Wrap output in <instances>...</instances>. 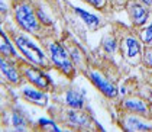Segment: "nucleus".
<instances>
[{
    "mask_svg": "<svg viewBox=\"0 0 152 132\" xmlns=\"http://www.w3.org/2000/svg\"><path fill=\"white\" fill-rule=\"evenodd\" d=\"M139 77H140V80H142L143 83L148 84V86L152 89V70L139 67Z\"/></svg>",
    "mask_w": 152,
    "mask_h": 132,
    "instance_id": "nucleus-24",
    "label": "nucleus"
},
{
    "mask_svg": "<svg viewBox=\"0 0 152 132\" xmlns=\"http://www.w3.org/2000/svg\"><path fill=\"white\" fill-rule=\"evenodd\" d=\"M139 36L143 45H152V16L149 23L146 25L145 28L139 29Z\"/></svg>",
    "mask_w": 152,
    "mask_h": 132,
    "instance_id": "nucleus-22",
    "label": "nucleus"
},
{
    "mask_svg": "<svg viewBox=\"0 0 152 132\" xmlns=\"http://www.w3.org/2000/svg\"><path fill=\"white\" fill-rule=\"evenodd\" d=\"M39 1H42V3L45 4V6H48V4H49V3H51L52 0H39Z\"/></svg>",
    "mask_w": 152,
    "mask_h": 132,
    "instance_id": "nucleus-26",
    "label": "nucleus"
},
{
    "mask_svg": "<svg viewBox=\"0 0 152 132\" xmlns=\"http://www.w3.org/2000/svg\"><path fill=\"white\" fill-rule=\"evenodd\" d=\"M110 28L113 29L117 39V57L123 64L130 68H139L142 60L143 44L140 41L139 31L133 29L130 25L120 21H110Z\"/></svg>",
    "mask_w": 152,
    "mask_h": 132,
    "instance_id": "nucleus-4",
    "label": "nucleus"
},
{
    "mask_svg": "<svg viewBox=\"0 0 152 132\" xmlns=\"http://www.w3.org/2000/svg\"><path fill=\"white\" fill-rule=\"evenodd\" d=\"M1 28L6 31V34L12 39L16 49L22 54L23 58L47 71H54L51 61L48 60L47 54L44 52L42 47L34 36L26 34L25 31H22L20 28H18L13 22H9V21H4L1 23Z\"/></svg>",
    "mask_w": 152,
    "mask_h": 132,
    "instance_id": "nucleus-5",
    "label": "nucleus"
},
{
    "mask_svg": "<svg viewBox=\"0 0 152 132\" xmlns=\"http://www.w3.org/2000/svg\"><path fill=\"white\" fill-rule=\"evenodd\" d=\"M39 0H9V15L12 22L26 34L32 35L36 41L49 35H59L48 29L38 15Z\"/></svg>",
    "mask_w": 152,
    "mask_h": 132,
    "instance_id": "nucleus-3",
    "label": "nucleus"
},
{
    "mask_svg": "<svg viewBox=\"0 0 152 132\" xmlns=\"http://www.w3.org/2000/svg\"><path fill=\"white\" fill-rule=\"evenodd\" d=\"M78 1H83L84 4L90 6L96 12L106 16L107 19H112V16H113V13L110 10V6H109V0H78Z\"/></svg>",
    "mask_w": 152,
    "mask_h": 132,
    "instance_id": "nucleus-19",
    "label": "nucleus"
},
{
    "mask_svg": "<svg viewBox=\"0 0 152 132\" xmlns=\"http://www.w3.org/2000/svg\"><path fill=\"white\" fill-rule=\"evenodd\" d=\"M151 108H152V99L145 95H130L117 99L116 102L112 103L113 110H122V112H129L139 115L142 118L151 120Z\"/></svg>",
    "mask_w": 152,
    "mask_h": 132,
    "instance_id": "nucleus-12",
    "label": "nucleus"
},
{
    "mask_svg": "<svg viewBox=\"0 0 152 132\" xmlns=\"http://www.w3.org/2000/svg\"><path fill=\"white\" fill-rule=\"evenodd\" d=\"M110 118L112 123L123 132H152V120L139 115L112 109Z\"/></svg>",
    "mask_w": 152,
    "mask_h": 132,
    "instance_id": "nucleus-11",
    "label": "nucleus"
},
{
    "mask_svg": "<svg viewBox=\"0 0 152 132\" xmlns=\"http://www.w3.org/2000/svg\"><path fill=\"white\" fill-rule=\"evenodd\" d=\"M140 67L148 68V70H152V45H143Z\"/></svg>",
    "mask_w": 152,
    "mask_h": 132,
    "instance_id": "nucleus-21",
    "label": "nucleus"
},
{
    "mask_svg": "<svg viewBox=\"0 0 152 132\" xmlns=\"http://www.w3.org/2000/svg\"><path fill=\"white\" fill-rule=\"evenodd\" d=\"M0 68H1V84L13 90H19L25 84L23 77L20 76L19 68L16 65V60L0 57Z\"/></svg>",
    "mask_w": 152,
    "mask_h": 132,
    "instance_id": "nucleus-14",
    "label": "nucleus"
},
{
    "mask_svg": "<svg viewBox=\"0 0 152 132\" xmlns=\"http://www.w3.org/2000/svg\"><path fill=\"white\" fill-rule=\"evenodd\" d=\"M0 57L9 58V60H18L19 55L16 52V47L12 42V39L6 34V31L0 29Z\"/></svg>",
    "mask_w": 152,
    "mask_h": 132,
    "instance_id": "nucleus-18",
    "label": "nucleus"
},
{
    "mask_svg": "<svg viewBox=\"0 0 152 132\" xmlns=\"http://www.w3.org/2000/svg\"><path fill=\"white\" fill-rule=\"evenodd\" d=\"M3 89V99H1V128L3 131H7L9 128L12 131H34L35 120L31 119V116L26 113L19 103L18 97L15 96L13 89L1 84Z\"/></svg>",
    "mask_w": 152,
    "mask_h": 132,
    "instance_id": "nucleus-6",
    "label": "nucleus"
},
{
    "mask_svg": "<svg viewBox=\"0 0 152 132\" xmlns=\"http://www.w3.org/2000/svg\"><path fill=\"white\" fill-rule=\"evenodd\" d=\"M45 110H47L48 116L55 120L61 129H68V131L74 132L104 131L102 125L97 122L91 108L72 109L51 102Z\"/></svg>",
    "mask_w": 152,
    "mask_h": 132,
    "instance_id": "nucleus-2",
    "label": "nucleus"
},
{
    "mask_svg": "<svg viewBox=\"0 0 152 132\" xmlns=\"http://www.w3.org/2000/svg\"><path fill=\"white\" fill-rule=\"evenodd\" d=\"M125 12L128 15L129 23L133 29H142L149 23V19L152 16V10L145 6L143 3H140L138 0H128Z\"/></svg>",
    "mask_w": 152,
    "mask_h": 132,
    "instance_id": "nucleus-13",
    "label": "nucleus"
},
{
    "mask_svg": "<svg viewBox=\"0 0 152 132\" xmlns=\"http://www.w3.org/2000/svg\"><path fill=\"white\" fill-rule=\"evenodd\" d=\"M71 7L75 12V15L80 18V21L84 23L86 29L88 32H97L100 29H104L106 26H109L110 21H112V19H107L103 15H96V13L87 12V10H84V9L72 4V3H71Z\"/></svg>",
    "mask_w": 152,
    "mask_h": 132,
    "instance_id": "nucleus-16",
    "label": "nucleus"
},
{
    "mask_svg": "<svg viewBox=\"0 0 152 132\" xmlns=\"http://www.w3.org/2000/svg\"><path fill=\"white\" fill-rule=\"evenodd\" d=\"M19 99H22L25 103L28 105H32L36 106L39 109H47L51 103V95L44 92V90H39L31 84H25L19 89Z\"/></svg>",
    "mask_w": 152,
    "mask_h": 132,
    "instance_id": "nucleus-15",
    "label": "nucleus"
},
{
    "mask_svg": "<svg viewBox=\"0 0 152 132\" xmlns=\"http://www.w3.org/2000/svg\"><path fill=\"white\" fill-rule=\"evenodd\" d=\"M138 1H140V3H143L145 6H148L149 9L152 10V0H138Z\"/></svg>",
    "mask_w": 152,
    "mask_h": 132,
    "instance_id": "nucleus-25",
    "label": "nucleus"
},
{
    "mask_svg": "<svg viewBox=\"0 0 152 132\" xmlns=\"http://www.w3.org/2000/svg\"><path fill=\"white\" fill-rule=\"evenodd\" d=\"M129 73L130 67L104 55L97 47L88 49V64L83 77L91 83L106 102L113 103L119 99V86Z\"/></svg>",
    "mask_w": 152,
    "mask_h": 132,
    "instance_id": "nucleus-1",
    "label": "nucleus"
},
{
    "mask_svg": "<svg viewBox=\"0 0 152 132\" xmlns=\"http://www.w3.org/2000/svg\"><path fill=\"white\" fill-rule=\"evenodd\" d=\"M126 3H128V0H109V6H110V10L113 15L123 12L126 7Z\"/></svg>",
    "mask_w": 152,
    "mask_h": 132,
    "instance_id": "nucleus-23",
    "label": "nucleus"
},
{
    "mask_svg": "<svg viewBox=\"0 0 152 132\" xmlns=\"http://www.w3.org/2000/svg\"><path fill=\"white\" fill-rule=\"evenodd\" d=\"M51 102L59 103L62 106L72 109H87L90 108L86 90L80 84L65 80L62 83L55 84V90L51 95Z\"/></svg>",
    "mask_w": 152,
    "mask_h": 132,
    "instance_id": "nucleus-8",
    "label": "nucleus"
},
{
    "mask_svg": "<svg viewBox=\"0 0 152 132\" xmlns=\"http://www.w3.org/2000/svg\"><path fill=\"white\" fill-rule=\"evenodd\" d=\"M39 45L42 47L44 52L47 54L48 60L51 61L54 71H57L65 80L74 81L78 77V71L71 60L70 54L64 44L61 42L59 35H49L38 39Z\"/></svg>",
    "mask_w": 152,
    "mask_h": 132,
    "instance_id": "nucleus-7",
    "label": "nucleus"
},
{
    "mask_svg": "<svg viewBox=\"0 0 152 132\" xmlns=\"http://www.w3.org/2000/svg\"><path fill=\"white\" fill-rule=\"evenodd\" d=\"M34 131H38V132H47V131H54V132H58V131H62L59 128V125L52 119V118H39V119L35 120L34 123Z\"/></svg>",
    "mask_w": 152,
    "mask_h": 132,
    "instance_id": "nucleus-20",
    "label": "nucleus"
},
{
    "mask_svg": "<svg viewBox=\"0 0 152 132\" xmlns=\"http://www.w3.org/2000/svg\"><path fill=\"white\" fill-rule=\"evenodd\" d=\"M16 65L19 68L20 76L23 77L25 83L31 84V86H34V87L39 89V90H44V92H47L49 95L54 93L57 83H54V80L51 78V76L48 74L47 70H44V68L38 67L35 64L29 62L23 57H19L16 60Z\"/></svg>",
    "mask_w": 152,
    "mask_h": 132,
    "instance_id": "nucleus-9",
    "label": "nucleus"
},
{
    "mask_svg": "<svg viewBox=\"0 0 152 132\" xmlns=\"http://www.w3.org/2000/svg\"><path fill=\"white\" fill-rule=\"evenodd\" d=\"M151 120H152V108H151Z\"/></svg>",
    "mask_w": 152,
    "mask_h": 132,
    "instance_id": "nucleus-27",
    "label": "nucleus"
},
{
    "mask_svg": "<svg viewBox=\"0 0 152 132\" xmlns=\"http://www.w3.org/2000/svg\"><path fill=\"white\" fill-rule=\"evenodd\" d=\"M97 48L100 49L104 55L117 60V39L115 32H113V29L110 28V25H109L107 31L103 34V36L100 38Z\"/></svg>",
    "mask_w": 152,
    "mask_h": 132,
    "instance_id": "nucleus-17",
    "label": "nucleus"
},
{
    "mask_svg": "<svg viewBox=\"0 0 152 132\" xmlns=\"http://www.w3.org/2000/svg\"><path fill=\"white\" fill-rule=\"evenodd\" d=\"M59 39L68 51L71 60L78 71V76H83V73L86 71L87 64H88V49H86L87 47L67 28H61Z\"/></svg>",
    "mask_w": 152,
    "mask_h": 132,
    "instance_id": "nucleus-10",
    "label": "nucleus"
}]
</instances>
